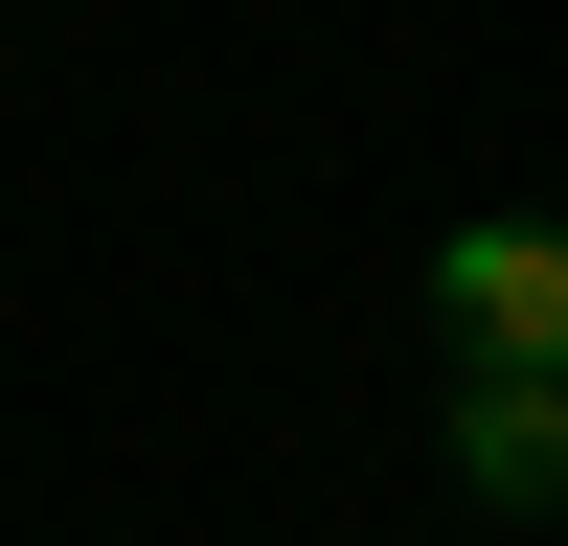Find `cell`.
<instances>
[{
	"label": "cell",
	"instance_id": "6da1fadb",
	"mask_svg": "<svg viewBox=\"0 0 568 546\" xmlns=\"http://www.w3.org/2000/svg\"><path fill=\"white\" fill-rule=\"evenodd\" d=\"M433 296L478 318V364H568V228H455Z\"/></svg>",
	"mask_w": 568,
	"mask_h": 546
},
{
	"label": "cell",
	"instance_id": "7a4b0ae2",
	"mask_svg": "<svg viewBox=\"0 0 568 546\" xmlns=\"http://www.w3.org/2000/svg\"><path fill=\"white\" fill-rule=\"evenodd\" d=\"M455 478H478V501H546V478H568V364H478V410H455Z\"/></svg>",
	"mask_w": 568,
	"mask_h": 546
}]
</instances>
